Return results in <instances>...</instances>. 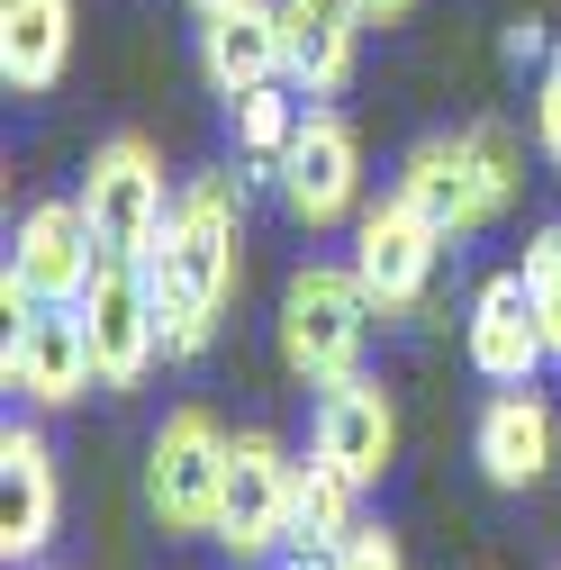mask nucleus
Instances as JSON below:
<instances>
[{
  "instance_id": "f257e3e1",
  "label": "nucleus",
  "mask_w": 561,
  "mask_h": 570,
  "mask_svg": "<svg viewBox=\"0 0 561 570\" xmlns=\"http://www.w3.org/2000/svg\"><path fill=\"white\" fill-rule=\"evenodd\" d=\"M155 317H164V363H199L218 344V317L245 281V173H190L173 199V227L146 254Z\"/></svg>"
},
{
  "instance_id": "f03ea898",
  "label": "nucleus",
  "mask_w": 561,
  "mask_h": 570,
  "mask_svg": "<svg viewBox=\"0 0 561 570\" xmlns=\"http://www.w3.org/2000/svg\"><path fill=\"white\" fill-rule=\"evenodd\" d=\"M407 208H426L444 236H480L499 227L508 208L525 199V136L499 127V118H471V127H435L398 155V181H390Z\"/></svg>"
},
{
  "instance_id": "7ed1b4c3",
  "label": "nucleus",
  "mask_w": 561,
  "mask_h": 570,
  "mask_svg": "<svg viewBox=\"0 0 561 570\" xmlns=\"http://www.w3.org/2000/svg\"><path fill=\"white\" fill-rule=\"evenodd\" d=\"M372 291L354 263H299L280 281V317H272V344H280V372L326 390L344 372H363V344H372Z\"/></svg>"
},
{
  "instance_id": "20e7f679",
  "label": "nucleus",
  "mask_w": 561,
  "mask_h": 570,
  "mask_svg": "<svg viewBox=\"0 0 561 570\" xmlns=\"http://www.w3.org/2000/svg\"><path fill=\"white\" fill-rule=\"evenodd\" d=\"M82 218H91V236H100V254H127V263H146L155 245H164V227H173V181H164V155L146 146V136H109V146H91V164H82Z\"/></svg>"
},
{
  "instance_id": "39448f33",
  "label": "nucleus",
  "mask_w": 561,
  "mask_h": 570,
  "mask_svg": "<svg viewBox=\"0 0 561 570\" xmlns=\"http://www.w3.org/2000/svg\"><path fill=\"white\" fill-rule=\"evenodd\" d=\"M227 425L208 407H173L146 444V517L164 534H208L218 525V489H227Z\"/></svg>"
},
{
  "instance_id": "423d86ee",
  "label": "nucleus",
  "mask_w": 561,
  "mask_h": 570,
  "mask_svg": "<svg viewBox=\"0 0 561 570\" xmlns=\"http://www.w3.org/2000/svg\"><path fill=\"white\" fill-rule=\"evenodd\" d=\"M291 453H280L272 425H245V435L227 444V489H218V525H208V543H218L227 561H272L291 552Z\"/></svg>"
},
{
  "instance_id": "0eeeda50",
  "label": "nucleus",
  "mask_w": 561,
  "mask_h": 570,
  "mask_svg": "<svg viewBox=\"0 0 561 570\" xmlns=\"http://www.w3.org/2000/svg\"><path fill=\"white\" fill-rule=\"evenodd\" d=\"M73 308H82V335H91V372H100V390H146L155 353H164V317H155V281H146V263L109 254Z\"/></svg>"
},
{
  "instance_id": "6e6552de",
  "label": "nucleus",
  "mask_w": 561,
  "mask_h": 570,
  "mask_svg": "<svg viewBox=\"0 0 561 570\" xmlns=\"http://www.w3.org/2000/svg\"><path fill=\"white\" fill-rule=\"evenodd\" d=\"M272 181H280V208H291L308 236H317V227H344V218H363V136L344 127L335 109H308L299 136L280 146Z\"/></svg>"
},
{
  "instance_id": "1a4fd4ad",
  "label": "nucleus",
  "mask_w": 561,
  "mask_h": 570,
  "mask_svg": "<svg viewBox=\"0 0 561 570\" xmlns=\"http://www.w3.org/2000/svg\"><path fill=\"white\" fill-rule=\"evenodd\" d=\"M444 245H453V236L426 218V208H407L398 190H390L381 208H363V218H354V272H363L372 308H381V317H407L416 299L435 291Z\"/></svg>"
},
{
  "instance_id": "9d476101",
  "label": "nucleus",
  "mask_w": 561,
  "mask_h": 570,
  "mask_svg": "<svg viewBox=\"0 0 561 570\" xmlns=\"http://www.w3.org/2000/svg\"><path fill=\"white\" fill-rule=\"evenodd\" d=\"M0 390L28 399V407H73L82 390H100L82 308H28V317H10V344H0Z\"/></svg>"
},
{
  "instance_id": "9b49d317",
  "label": "nucleus",
  "mask_w": 561,
  "mask_h": 570,
  "mask_svg": "<svg viewBox=\"0 0 561 570\" xmlns=\"http://www.w3.org/2000/svg\"><path fill=\"white\" fill-rule=\"evenodd\" d=\"M462 353H471V372H480V381H499V390H516V381H534V372L552 363V344H543V308H534L525 263H516V272H489L480 291H471Z\"/></svg>"
},
{
  "instance_id": "f8f14e48",
  "label": "nucleus",
  "mask_w": 561,
  "mask_h": 570,
  "mask_svg": "<svg viewBox=\"0 0 561 570\" xmlns=\"http://www.w3.org/2000/svg\"><path fill=\"white\" fill-rule=\"evenodd\" d=\"M471 462H480L489 489H508V498L543 489L552 462H561V416H552V399H543L534 381L499 390V399L480 407V425H471Z\"/></svg>"
},
{
  "instance_id": "ddd939ff",
  "label": "nucleus",
  "mask_w": 561,
  "mask_h": 570,
  "mask_svg": "<svg viewBox=\"0 0 561 570\" xmlns=\"http://www.w3.org/2000/svg\"><path fill=\"white\" fill-rule=\"evenodd\" d=\"M308 444H317L344 480H354V489H381L390 462H398V407H390V390H381L372 372L326 381V390H317V425H308Z\"/></svg>"
},
{
  "instance_id": "4468645a",
  "label": "nucleus",
  "mask_w": 561,
  "mask_h": 570,
  "mask_svg": "<svg viewBox=\"0 0 561 570\" xmlns=\"http://www.w3.org/2000/svg\"><path fill=\"white\" fill-rule=\"evenodd\" d=\"M100 263L109 254H100V236L82 218V199H37L19 218V236H10V272L37 291V308H73Z\"/></svg>"
},
{
  "instance_id": "2eb2a0df",
  "label": "nucleus",
  "mask_w": 561,
  "mask_h": 570,
  "mask_svg": "<svg viewBox=\"0 0 561 570\" xmlns=\"http://www.w3.org/2000/svg\"><path fill=\"white\" fill-rule=\"evenodd\" d=\"M55 517H63L55 453H46V435H37V425H19V416H10V425H0V561H10V570L46 561Z\"/></svg>"
},
{
  "instance_id": "dca6fc26",
  "label": "nucleus",
  "mask_w": 561,
  "mask_h": 570,
  "mask_svg": "<svg viewBox=\"0 0 561 570\" xmlns=\"http://www.w3.org/2000/svg\"><path fill=\"white\" fill-rule=\"evenodd\" d=\"M272 19H280V82L299 100H335L354 82V55H363L354 0H272Z\"/></svg>"
},
{
  "instance_id": "f3484780",
  "label": "nucleus",
  "mask_w": 561,
  "mask_h": 570,
  "mask_svg": "<svg viewBox=\"0 0 561 570\" xmlns=\"http://www.w3.org/2000/svg\"><path fill=\"white\" fill-rule=\"evenodd\" d=\"M199 82L218 100H245V91L280 82V19H272V0H236V10L199 19Z\"/></svg>"
},
{
  "instance_id": "a211bd4d",
  "label": "nucleus",
  "mask_w": 561,
  "mask_h": 570,
  "mask_svg": "<svg viewBox=\"0 0 561 570\" xmlns=\"http://www.w3.org/2000/svg\"><path fill=\"white\" fill-rule=\"evenodd\" d=\"M73 73V0H0V82L19 100Z\"/></svg>"
},
{
  "instance_id": "6ab92c4d",
  "label": "nucleus",
  "mask_w": 561,
  "mask_h": 570,
  "mask_svg": "<svg viewBox=\"0 0 561 570\" xmlns=\"http://www.w3.org/2000/svg\"><path fill=\"white\" fill-rule=\"evenodd\" d=\"M354 498H363V489L308 444V462L291 471V552H299V561H326L344 534L363 525V517H354Z\"/></svg>"
},
{
  "instance_id": "aec40b11",
  "label": "nucleus",
  "mask_w": 561,
  "mask_h": 570,
  "mask_svg": "<svg viewBox=\"0 0 561 570\" xmlns=\"http://www.w3.org/2000/svg\"><path fill=\"white\" fill-rule=\"evenodd\" d=\"M227 109H236V155H245V164H263V173L280 164V146H291L299 118H308L291 82H263V91H245V100H227Z\"/></svg>"
},
{
  "instance_id": "412c9836",
  "label": "nucleus",
  "mask_w": 561,
  "mask_h": 570,
  "mask_svg": "<svg viewBox=\"0 0 561 570\" xmlns=\"http://www.w3.org/2000/svg\"><path fill=\"white\" fill-rule=\"evenodd\" d=\"M525 281H534V308H543V344H552V363H561V218L534 227V245H525Z\"/></svg>"
},
{
  "instance_id": "4be33fe9",
  "label": "nucleus",
  "mask_w": 561,
  "mask_h": 570,
  "mask_svg": "<svg viewBox=\"0 0 561 570\" xmlns=\"http://www.w3.org/2000/svg\"><path fill=\"white\" fill-rule=\"evenodd\" d=\"M326 570H407V543L390 525H354V534L326 552Z\"/></svg>"
},
{
  "instance_id": "5701e85b",
  "label": "nucleus",
  "mask_w": 561,
  "mask_h": 570,
  "mask_svg": "<svg viewBox=\"0 0 561 570\" xmlns=\"http://www.w3.org/2000/svg\"><path fill=\"white\" fill-rule=\"evenodd\" d=\"M534 155L561 173V46L543 55V82H534Z\"/></svg>"
},
{
  "instance_id": "b1692460",
  "label": "nucleus",
  "mask_w": 561,
  "mask_h": 570,
  "mask_svg": "<svg viewBox=\"0 0 561 570\" xmlns=\"http://www.w3.org/2000/svg\"><path fill=\"white\" fill-rule=\"evenodd\" d=\"M354 10H363V28H398V19L416 10V0H354Z\"/></svg>"
},
{
  "instance_id": "393cba45",
  "label": "nucleus",
  "mask_w": 561,
  "mask_h": 570,
  "mask_svg": "<svg viewBox=\"0 0 561 570\" xmlns=\"http://www.w3.org/2000/svg\"><path fill=\"white\" fill-rule=\"evenodd\" d=\"M508 55H516V63H534V55H543V28H534V19H516V28H508Z\"/></svg>"
},
{
  "instance_id": "a878e982",
  "label": "nucleus",
  "mask_w": 561,
  "mask_h": 570,
  "mask_svg": "<svg viewBox=\"0 0 561 570\" xmlns=\"http://www.w3.org/2000/svg\"><path fill=\"white\" fill-rule=\"evenodd\" d=\"M190 10H199V19H218V10H236V0H190Z\"/></svg>"
}]
</instances>
